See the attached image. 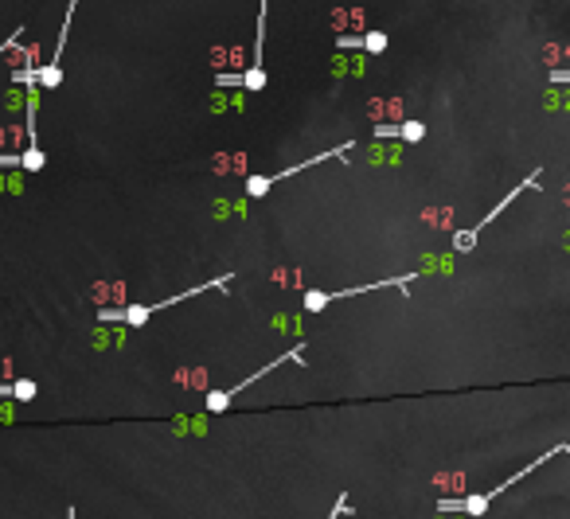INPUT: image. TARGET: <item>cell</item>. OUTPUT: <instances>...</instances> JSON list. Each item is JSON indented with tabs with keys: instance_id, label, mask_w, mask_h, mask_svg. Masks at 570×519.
I'll return each instance as SVG.
<instances>
[{
	"instance_id": "4fadbf2b",
	"label": "cell",
	"mask_w": 570,
	"mask_h": 519,
	"mask_svg": "<svg viewBox=\"0 0 570 519\" xmlns=\"http://www.w3.org/2000/svg\"><path fill=\"white\" fill-rule=\"evenodd\" d=\"M562 246H567V250H570V230H567V234H562Z\"/></svg>"
},
{
	"instance_id": "3957f363",
	"label": "cell",
	"mask_w": 570,
	"mask_h": 519,
	"mask_svg": "<svg viewBox=\"0 0 570 519\" xmlns=\"http://www.w3.org/2000/svg\"><path fill=\"white\" fill-rule=\"evenodd\" d=\"M301 351H305V344H297V348H289V351H285V355H278V360H270L266 367H258V371L250 375V379H243V383H239V386H227V390H211V395H207V410H211V414L227 410V406H231V402H234V395H243L246 386H254L258 379H266L270 371H278L281 363H305V360H301Z\"/></svg>"
},
{
	"instance_id": "8992f818",
	"label": "cell",
	"mask_w": 570,
	"mask_h": 519,
	"mask_svg": "<svg viewBox=\"0 0 570 519\" xmlns=\"http://www.w3.org/2000/svg\"><path fill=\"white\" fill-rule=\"evenodd\" d=\"M399 137L406 141V145H418V141L426 137V125L422 121H399Z\"/></svg>"
},
{
	"instance_id": "9c48e42d",
	"label": "cell",
	"mask_w": 570,
	"mask_h": 519,
	"mask_svg": "<svg viewBox=\"0 0 570 519\" xmlns=\"http://www.w3.org/2000/svg\"><path fill=\"white\" fill-rule=\"evenodd\" d=\"M328 293H320V289H309L305 293V309H309V313H320V309H328Z\"/></svg>"
},
{
	"instance_id": "ba28073f",
	"label": "cell",
	"mask_w": 570,
	"mask_h": 519,
	"mask_svg": "<svg viewBox=\"0 0 570 519\" xmlns=\"http://www.w3.org/2000/svg\"><path fill=\"white\" fill-rule=\"evenodd\" d=\"M59 78H63L59 63H47V67L39 71V86H43V90H51V86H59Z\"/></svg>"
},
{
	"instance_id": "30bf717a",
	"label": "cell",
	"mask_w": 570,
	"mask_h": 519,
	"mask_svg": "<svg viewBox=\"0 0 570 519\" xmlns=\"http://www.w3.org/2000/svg\"><path fill=\"white\" fill-rule=\"evenodd\" d=\"M364 47L371 51V55H383V51H387V36H383V32H367V36H364Z\"/></svg>"
},
{
	"instance_id": "6da1fadb",
	"label": "cell",
	"mask_w": 570,
	"mask_h": 519,
	"mask_svg": "<svg viewBox=\"0 0 570 519\" xmlns=\"http://www.w3.org/2000/svg\"><path fill=\"white\" fill-rule=\"evenodd\" d=\"M558 453H570V445H555V449H543V457H535V461H527L520 472H512L508 481H500L496 488H488V492H476V496H465V500H437V511H465V516H485L488 511V504L496 500V496H504L512 488V484H520V481H527L543 461H551V457H558Z\"/></svg>"
},
{
	"instance_id": "7c38bea8",
	"label": "cell",
	"mask_w": 570,
	"mask_h": 519,
	"mask_svg": "<svg viewBox=\"0 0 570 519\" xmlns=\"http://www.w3.org/2000/svg\"><path fill=\"white\" fill-rule=\"evenodd\" d=\"M0 399H12V386H4V383H0Z\"/></svg>"
},
{
	"instance_id": "277c9868",
	"label": "cell",
	"mask_w": 570,
	"mask_h": 519,
	"mask_svg": "<svg viewBox=\"0 0 570 519\" xmlns=\"http://www.w3.org/2000/svg\"><path fill=\"white\" fill-rule=\"evenodd\" d=\"M535 184H539V172H531V176H527V180L520 184V188H512V195H504V199H500V203L492 207V211H488V215L481 219V223H476L473 230H461V234H453V250H457V254H469V250L476 246V239H481V230H485L488 223H492V219H496L500 211H504V207H508L512 199H516V195H520V192H527V188H535Z\"/></svg>"
},
{
	"instance_id": "8fae6325",
	"label": "cell",
	"mask_w": 570,
	"mask_h": 519,
	"mask_svg": "<svg viewBox=\"0 0 570 519\" xmlns=\"http://www.w3.org/2000/svg\"><path fill=\"white\" fill-rule=\"evenodd\" d=\"M340 516H348V496L340 492V500L332 504V511H328V519H340Z\"/></svg>"
},
{
	"instance_id": "7a4b0ae2",
	"label": "cell",
	"mask_w": 570,
	"mask_h": 519,
	"mask_svg": "<svg viewBox=\"0 0 570 519\" xmlns=\"http://www.w3.org/2000/svg\"><path fill=\"white\" fill-rule=\"evenodd\" d=\"M231 278H234V274H223V278H215V281H204V285H195V289L172 293V297H164V301H153V305H129V309H98V320H102V324H109V320H122V324H129V328H141V324L149 320V316H157V313H164V309H172V305L188 301V297H195V293L227 289V285H231Z\"/></svg>"
},
{
	"instance_id": "5b68a950",
	"label": "cell",
	"mask_w": 570,
	"mask_h": 519,
	"mask_svg": "<svg viewBox=\"0 0 570 519\" xmlns=\"http://www.w3.org/2000/svg\"><path fill=\"white\" fill-rule=\"evenodd\" d=\"M543 106L547 109H570V82H551Z\"/></svg>"
},
{
	"instance_id": "52a82bcc",
	"label": "cell",
	"mask_w": 570,
	"mask_h": 519,
	"mask_svg": "<svg viewBox=\"0 0 570 519\" xmlns=\"http://www.w3.org/2000/svg\"><path fill=\"white\" fill-rule=\"evenodd\" d=\"M36 390H39V386L32 383V379H20V383H12V399L16 402H32V399H36Z\"/></svg>"
}]
</instances>
